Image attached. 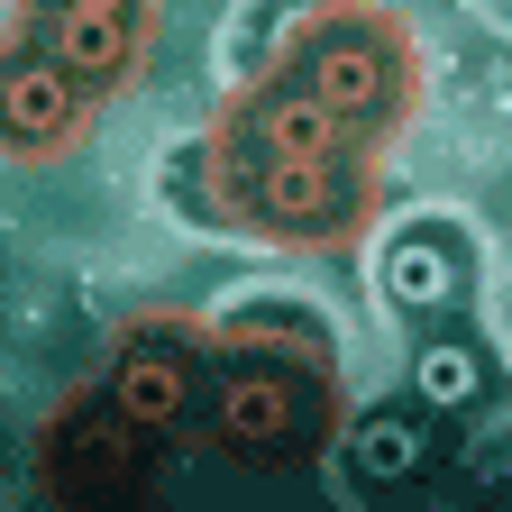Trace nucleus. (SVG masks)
<instances>
[{"label": "nucleus", "instance_id": "obj_6", "mask_svg": "<svg viewBox=\"0 0 512 512\" xmlns=\"http://www.w3.org/2000/svg\"><path fill=\"white\" fill-rule=\"evenodd\" d=\"M19 37H37L55 64L119 101L147 83L156 64V37H165V0H19Z\"/></svg>", "mask_w": 512, "mask_h": 512}, {"label": "nucleus", "instance_id": "obj_7", "mask_svg": "<svg viewBox=\"0 0 512 512\" xmlns=\"http://www.w3.org/2000/svg\"><path fill=\"white\" fill-rule=\"evenodd\" d=\"M92 110H101V92L74 64H55L37 37H10V64H0V147H10L19 174L64 165L92 138Z\"/></svg>", "mask_w": 512, "mask_h": 512}, {"label": "nucleus", "instance_id": "obj_11", "mask_svg": "<svg viewBox=\"0 0 512 512\" xmlns=\"http://www.w3.org/2000/svg\"><path fill=\"white\" fill-rule=\"evenodd\" d=\"M485 19H494V28H503V37H512V0H485Z\"/></svg>", "mask_w": 512, "mask_h": 512}, {"label": "nucleus", "instance_id": "obj_3", "mask_svg": "<svg viewBox=\"0 0 512 512\" xmlns=\"http://www.w3.org/2000/svg\"><path fill=\"white\" fill-rule=\"evenodd\" d=\"M266 74L302 83L366 147H394L421 119V37L384 0H293L266 46Z\"/></svg>", "mask_w": 512, "mask_h": 512}, {"label": "nucleus", "instance_id": "obj_1", "mask_svg": "<svg viewBox=\"0 0 512 512\" xmlns=\"http://www.w3.org/2000/svg\"><path fill=\"white\" fill-rule=\"evenodd\" d=\"M202 439L220 458L284 476L311 467L320 448L348 439V384H339V339L293 302H247L220 320V357H211V412Z\"/></svg>", "mask_w": 512, "mask_h": 512}, {"label": "nucleus", "instance_id": "obj_10", "mask_svg": "<svg viewBox=\"0 0 512 512\" xmlns=\"http://www.w3.org/2000/svg\"><path fill=\"white\" fill-rule=\"evenodd\" d=\"M348 467H357V485L421 476L430 467V430L412 412H366V421H348Z\"/></svg>", "mask_w": 512, "mask_h": 512}, {"label": "nucleus", "instance_id": "obj_2", "mask_svg": "<svg viewBox=\"0 0 512 512\" xmlns=\"http://www.w3.org/2000/svg\"><path fill=\"white\" fill-rule=\"evenodd\" d=\"M183 192L211 229L339 256L384 220V156L375 147H266L247 128L211 119L202 147H192Z\"/></svg>", "mask_w": 512, "mask_h": 512}, {"label": "nucleus", "instance_id": "obj_4", "mask_svg": "<svg viewBox=\"0 0 512 512\" xmlns=\"http://www.w3.org/2000/svg\"><path fill=\"white\" fill-rule=\"evenodd\" d=\"M28 467L46 503H74V512H119L138 503L165 467V430H147L138 412L119 403V384L92 375L74 394H55L37 439H28Z\"/></svg>", "mask_w": 512, "mask_h": 512}, {"label": "nucleus", "instance_id": "obj_5", "mask_svg": "<svg viewBox=\"0 0 512 512\" xmlns=\"http://www.w3.org/2000/svg\"><path fill=\"white\" fill-rule=\"evenodd\" d=\"M211 357H220V320H192V311H128L110 330L101 375L119 384V403L138 412L165 439H202L211 412Z\"/></svg>", "mask_w": 512, "mask_h": 512}, {"label": "nucleus", "instance_id": "obj_9", "mask_svg": "<svg viewBox=\"0 0 512 512\" xmlns=\"http://www.w3.org/2000/svg\"><path fill=\"white\" fill-rule=\"evenodd\" d=\"M494 394V348L467 320H421L412 339V403L421 412H476Z\"/></svg>", "mask_w": 512, "mask_h": 512}, {"label": "nucleus", "instance_id": "obj_8", "mask_svg": "<svg viewBox=\"0 0 512 512\" xmlns=\"http://www.w3.org/2000/svg\"><path fill=\"white\" fill-rule=\"evenodd\" d=\"M375 293L394 302L403 320H448V311H467V293H476V247L448 220H403L394 238L375 247Z\"/></svg>", "mask_w": 512, "mask_h": 512}]
</instances>
